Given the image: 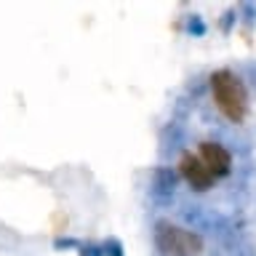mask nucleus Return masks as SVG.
Wrapping results in <instances>:
<instances>
[{"mask_svg": "<svg viewBox=\"0 0 256 256\" xmlns=\"http://www.w3.org/2000/svg\"><path fill=\"white\" fill-rule=\"evenodd\" d=\"M80 256H104L102 254V246H80Z\"/></svg>", "mask_w": 256, "mask_h": 256, "instance_id": "6e6552de", "label": "nucleus"}, {"mask_svg": "<svg viewBox=\"0 0 256 256\" xmlns=\"http://www.w3.org/2000/svg\"><path fill=\"white\" fill-rule=\"evenodd\" d=\"M152 240H155V248L163 256H198L203 251V238L192 230L176 227L168 219L155 222V230H152Z\"/></svg>", "mask_w": 256, "mask_h": 256, "instance_id": "f03ea898", "label": "nucleus"}, {"mask_svg": "<svg viewBox=\"0 0 256 256\" xmlns=\"http://www.w3.org/2000/svg\"><path fill=\"white\" fill-rule=\"evenodd\" d=\"M174 192H176V174L166 166L152 168V174H150V198L155 200L158 206H171Z\"/></svg>", "mask_w": 256, "mask_h": 256, "instance_id": "39448f33", "label": "nucleus"}, {"mask_svg": "<svg viewBox=\"0 0 256 256\" xmlns=\"http://www.w3.org/2000/svg\"><path fill=\"white\" fill-rule=\"evenodd\" d=\"M211 94L216 107L230 123H243L248 115V91L232 70H216L211 75Z\"/></svg>", "mask_w": 256, "mask_h": 256, "instance_id": "f257e3e1", "label": "nucleus"}, {"mask_svg": "<svg viewBox=\"0 0 256 256\" xmlns=\"http://www.w3.org/2000/svg\"><path fill=\"white\" fill-rule=\"evenodd\" d=\"M179 174L184 176V182L190 184L195 192H208L214 187V176L211 171L203 166V160L198 155H192V152H184L179 158Z\"/></svg>", "mask_w": 256, "mask_h": 256, "instance_id": "7ed1b4c3", "label": "nucleus"}, {"mask_svg": "<svg viewBox=\"0 0 256 256\" xmlns=\"http://www.w3.org/2000/svg\"><path fill=\"white\" fill-rule=\"evenodd\" d=\"M102 254H104V256H126V254H123V243H120L118 238H107V240H104Z\"/></svg>", "mask_w": 256, "mask_h": 256, "instance_id": "423d86ee", "label": "nucleus"}, {"mask_svg": "<svg viewBox=\"0 0 256 256\" xmlns=\"http://www.w3.org/2000/svg\"><path fill=\"white\" fill-rule=\"evenodd\" d=\"M200 160H203V166L211 171L214 179L227 176L232 171V155L219 142H200Z\"/></svg>", "mask_w": 256, "mask_h": 256, "instance_id": "20e7f679", "label": "nucleus"}, {"mask_svg": "<svg viewBox=\"0 0 256 256\" xmlns=\"http://www.w3.org/2000/svg\"><path fill=\"white\" fill-rule=\"evenodd\" d=\"M187 30L192 32V35H203V32H206V24H203V19H200V16H190Z\"/></svg>", "mask_w": 256, "mask_h": 256, "instance_id": "0eeeda50", "label": "nucleus"}]
</instances>
